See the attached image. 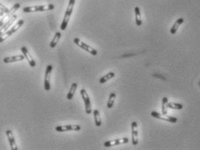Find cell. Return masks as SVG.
Masks as SVG:
<instances>
[{
	"label": "cell",
	"mask_w": 200,
	"mask_h": 150,
	"mask_svg": "<svg viewBox=\"0 0 200 150\" xmlns=\"http://www.w3.org/2000/svg\"><path fill=\"white\" fill-rule=\"evenodd\" d=\"M75 2H76V0H69V5L67 6V9H66V11H65L63 22L61 24L60 30H62V31H65V29L67 28V25H68L69 20H70V16H71V13H72V11H73Z\"/></svg>",
	"instance_id": "cell-1"
},
{
	"label": "cell",
	"mask_w": 200,
	"mask_h": 150,
	"mask_svg": "<svg viewBox=\"0 0 200 150\" xmlns=\"http://www.w3.org/2000/svg\"><path fill=\"white\" fill-rule=\"evenodd\" d=\"M55 8L54 5L52 4H47L45 5H35V6H28L24 7L23 9V12L28 13V12H36V11H51Z\"/></svg>",
	"instance_id": "cell-2"
},
{
	"label": "cell",
	"mask_w": 200,
	"mask_h": 150,
	"mask_svg": "<svg viewBox=\"0 0 200 150\" xmlns=\"http://www.w3.org/2000/svg\"><path fill=\"white\" fill-rule=\"evenodd\" d=\"M74 43L78 46H79L81 49H83V50H84V51H86V52H88L89 53H91V55H94V56H96L97 54H98V51L97 50H95L94 48H92L91 46H88L87 44H85V43L82 42L79 38H74Z\"/></svg>",
	"instance_id": "cell-3"
},
{
	"label": "cell",
	"mask_w": 200,
	"mask_h": 150,
	"mask_svg": "<svg viewBox=\"0 0 200 150\" xmlns=\"http://www.w3.org/2000/svg\"><path fill=\"white\" fill-rule=\"evenodd\" d=\"M80 94L82 96V99H84V106H85V113L87 114H91V99H90L87 92L85 91V89H81Z\"/></svg>",
	"instance_id": "cell-4"
},
{
	"label": "cell",
	"mask_w": 200,
	"mask_h": 150,
	"mask_svg": "<svg viewBox=\"0 0 200 150\" xmlns=\"http://www.w3.org/2000/svg\"><path fill=\"white\" fill-rule=\"evenodd\" d=\"M151 116L154 118H157V119H159L161 121H168V122H172V123H176L177 121V118L173 117V116H170V115H166V114H160L158 113V112H155V111H152L151 113Z\"/></svg>",
	"instance_id": "cell-5"
},
{
	"label": "cell",
	"mask_w": 200,
	"mask_h": 150,
	"mask_svg": "<svg viewBox=\"0 0 200 150\" xmlns=\"http://www.w3.org/2000/svg\"><path fill=\"white\" fill-rule=\"evenodd\" d=\"M51 72H52V66L51 65H48L45 70V82H44V86H45V89L46 91H50L51 89Z\"/></svg>",
	"instance_id": "cell-6"
},
{
	"label": "cell",
	"mask_w": 200,
	"mask_h": 150,
	"mask_svg": "<svg viewBox=\"0 0 200 150\" xmlns=\"http://www.w3.org/2000/svg\"><path fill=\"white\" fill-rule=\"evenodd\" d=\"M131 141L134 146L138 143V123L137 121L131 122Z\"/></svg>",
	"instance_id": "cell-7"
},
{
	"label": "cell",
	"mask_w": 200,
	"mask_h": 150,
	"mask_svg": "<svg viewBox=\"0 0 200 150\" xmlns=\"http://www.w3.org/2000/svg\"><path fill=\"white\" fill-rule=\"evenodd\" d=\"M55 129L57 132L79 131L81 130V127L79 125H65V126H57Z\"/></svg>",
	"instance_id": "cell-8"
},
{
	"label": "cell",
	"mask_w": 200,
	"mask_h": 150,
	"mask_svg": "<svg viewBox=\"0 0 200 150\" xmlns=\"http://www.w3.org/2000/svg\"><path fill=\"white\" fill-rule=\"evenodd\" d=\"M129 142V139L128 138H121V139H116V140H112V141H105L104 143V146L105 148H110V147H113V146L120 145V144H126Z\"/></svg>",
	"instance_id": "cell-9"
},
{
	"label": "cell",
	"mask_w": 200,
	"mask_h": 150,
	"mask_svg": "<svg viewBox=\"0 0 200 150\" xmlns=\"http://www.w3.org/2000/svg\"><path fill=\"white\" fill-rule=\"evenodd\" d=\"M17 19H18V16L17 15H13L11 19L6 22V23L0 28V36L1 35H3L4 33H5V32H7L8 30H9L10 28H11V26L13 24V23H14L15 21L17 20Z\"/></svg>",
	"instance_id": "cell-10"
},
{
	"label": "cell",
	"mask_w": 200,
	"mask_h": 150,
	"mask_svg": "<svg viewBox=\"0 0 200 150\" xmlns=\"http://www.w3.org/2000/svg\"><path fill=\"white\" fill-rule=\"evenodd\" d=\"M6 136H7V139H8V141H9L10 146H11V150L19 149L18 145H17V143H16V141H15L14 136H13V133H12V131H11V130H10V129H8V130L6 131Z\"/></svg>",
	"instance_id": "cell-11"
},
{
	"label": "cell",
	"mask_w": 200,
	"mask_h": 150,
	"mask_svg": "<svg viewBox=\"0 0 200 150\" xmlns=\"http://www.w3.org/2000/svg\"><path fill=\"white\" fill-rule=\"evenodd\" d=\"M21 51L23 52V55L24 56V58H25V59L27 60V61L29 62V65L32 66V67H34V66H36V62L33 60V58L32 56L31 55V53L29 52L28 49L25 46H23L21 48Z\"/></svg>",
	"instance_id": "cell-12"
},
{
	"label": "cell",
	"mask_w": 200,
	"mask_h": 150,
	"mask_svg": "<svg viewBox=\"0 0 200 150\" xmlns=\"http://www.w3.org/2000/svg\"><path fill=\"white\" fill-rule=\"evenodd\" d=\"M25 58L23 55H18V56H11V57H6L5 58L3 61L5 64H9V63H12V62H18V61L23 60Z\"/></svg>",
	"instance_id": "cell-13"
},
{
	"label": "cell",
	"mask_w": 200,
	"mask_h": 150,
	"mask_svg": "<svg viewBox=\"0 0 200 150\" xmlns=\"http://www.w3.org/2000/svg\"><path fill=\"white\" fill-rule=\"evenodd\" d=\"M183 23H184V19H183V18H179V19H177V21L174 23V24L172 25V29H171V33H172V34H175V33H177V29L179 28V26H180Z\"/></svg>",
	"instance_id": "cell-14"
},
{
	"label": "cell",
	"mask_w": 200,
	"mask_h": 150,
	"mask_svg": "<svg viewBox=\"0 0 200 150\" xmlns=\"http://www.w3.org/2000/svg\"><path fill=\"white\" fill-rule=\"evenodd\" d=\"M93 115H94V121H95V125L97 127H100L102 125V121H101V117H100V113L99 111L95 109L93 111Z\"/></svg>",
	"instance_id": "cell-15"
},
{
	"label": "cell",
	"mask_w": 200,
	"mask_h": 150,
	"mask_svg": "<svg viewBox=\"0 0 200 150\" xmlns=\"http://www.w3.org/2000/svg\"><path fill=\"white\" fill-rule=\"evenodd\" d=\"M77 88H78V84H77V83H72L70 90H69V93L67 94V96H66V97H67V99H69V100L72 99Z\"/></svg>",
	"instance_id": "cell-16"
},
{
	"label": "cell",
	"mask_w": 200,
	"mask_h": 150,
	"mask_svg": "<svg viewBox=\"0 0 200 150\" xmlns=\"http://www.w3.org/2000/svg\"><path fill=\"white\" fill-rule=\"evenodd\" d=\"M114 76H115V73H113V72H110V73H108L106 75L103 76L102 78L99 80V83H100V84H104V83L107 82L108 80H110L111 79H112Z\"/></svg>",
	"instance_id": "cell-17"
},
{
	"label": "cell",
	"mask_w": 200,
	"mask_h": 150,
	"mask_svg": "<svg viewBox=\"0 0 200 150\" xmlns=\"http://www.w3.org/2000/svg\"><path fill=\"white\" fill-rule=\"evenodd\" d=\"M61 33H59V32H57V33H55V35H54V37H53V38H52V40L51 41V44H50V46L51 47V48H54V47L56 46L57 44L58 43V41H59V39H60L61 38Z\"/></svg>",
	"instance_id": "cell-18"
},
{
	"label": "cell",
	"mask_w": 200,
	"mask_h": 150,
	"mask_svg": "<svg viewBox=\"0 0 200 150\" xmlns=\"http://www.w3.org/2000/svg\"><path fill=\"white\" fill-rule=\"evenodd\" d=\"M134 10H135L136 24H137V25L140 26L142 24V19H141V13H140L139 7H136Z\"/></svg>",
	"instance_id": "cell-19"
},
{
	"label": "cell",
	"mask_w": 200,
	"mask_h": 150,
	"mask_svg": "<svg viewBox=\"0 0 200 150\" xmlns=\"http://www.w3.org/2000/svg\"><path fill=\"white\" fill-rule=\"evenodd\" d=\"M115 99H116V94L115 93H112V94H110V96H109V99H108L107 102V108L109 109H111L113 107L114 102H115Z\"/></svg>",
	"instance_id": "cell-20"
},
{
	"label": "cell",
	"mask_w": 200,
	"mask_h": 150,
	"mask_svg": "<svg viewBox=\"0 0 200 150\" xmlns=\"http://www.w3.org/2000/svg\"><path fill=\"white\" fill-rule=\"evenodd\" d=\"M4 16H5V15H4ZM12 16H13V13H12V12H11V11H9L8 13H6V15H5V17L0 20V28H1V27H2V26H3V25H4L7 21H8V20L12 17Z\"/></svg>",
	"instance_id": "cell-21"
},
{
	"label": "cell",
	"mask_w": 200,
	"mask_h": 150,
	"mask_svg": "<svg viewBox=\"0 0 200 150\" xmlns=\"http://www.w3.org/2000/svg\"><path fill=\"white\" fill-rule=\"evenodd\" d=\"M23 24V19H20V20H19V22H17V23L15 24L14 25H13L11 28H10V30H11L12 33H16V32H17V31H18V30H19V29L20 28Z\"/></svg>",
	"instance_id": "cell-22"
},
{
	"label": "cell",
	"mask_w": 200,
	"mask_h": 150,
	"mask_svg": "<svg viewBox=\"0 0 200 150\" xmlns=\"http://www.w3.org/2000/svg\"><path fill=\"white\" fill-rule=\"evenodd\" d=\"M168 98L164 97L162 99V113L163 114H167V105H168Z\"/></svg>",
	"instance_id": "cell-23"
},
{
	"label": "cell",
	"mask_w": 200,
	"mask_h": 150,
	"mask_svg": "<svg viewBox=\"0 0 200 150\" xmlns=\"http://www.w3.org/2000/svg\"><path fill=\"white\" fill-rule=\"evenodd\" d=\"M167 108H172V109H177V110H180L183 108V105L179 103H174V102H168Z\"/></svg>",
	"instance_id": "cell-24"
},
{
	"label": "cell",
	"mask_w": 200,
	"mask_h": 150,
	"mask_svg": "<svg viewBox=\"0 0 200 150\" xmlns=\"http://www.w3.org/2000/svg\"><path fill=\"white\" fill-rule=\"evenodd\" d=\"M12 34H13V33H12V32H11V31L9 29L7 32H5L3 35H1V36H0V43L4 42L5 40H6V39H7L11 35H12Z\"/></svg>",
	"instance_id": "cell-25"
},
{
	"label": "cell",
	"mask_w": 200,
	"mask_h": 150,
	"mask_svg": "<svg viewBox=\"0 0 200 150\" xmlns=\"http://www.w3.org/2000/svg\"><path fill=\"white\" fill-rule=\"evenodd\" d=\"M19 8H20V5H19V4H15V5L10 9V11L12 12V13H14V12H16Z\"/></svg>",
	"instance_id": "cell-26"
},
{
	"label": "cell",
	"mask_w": 200,
	"mask_h": 150,
	"mask_svg": "<svg viewBox=\"0 0 200 150\" xmlns=\"http://www.w3.org/2000/svg\"><path fill=\"white\" fill-rule=\"evenodd\" d=\"M0 10H1V11H3L5 13H8V12L10 11L9 8H7L5 5H3V4H1V3H0Z\"/></svg>",
	"instance_id": "cell-27"
},
{
	"label": "cell",
	"mask_w": 200,
	"mask_h": 150,
	"mask_svg": "<svg viewBox=\"0 0 200 150\" xmlns=\"http://www.w3.org/2000/svg\"><path fill=\"white\" fill-rule=\"evenodd\" d=\"M4 15H5V12H4L3 11H1V10H0V16H1V17H3Z\"/></svg>",
	"instance_id": "cell-28"
}]
</instances>
